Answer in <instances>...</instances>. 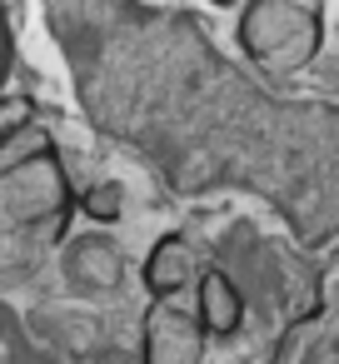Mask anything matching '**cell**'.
I'll return each mask as SVG.
<instances>
[{
	"mask_svg": "<svg viewBox=\"0 0 339 364\" xmlns=\"http://www.w3.org/2000/svg\"><path fill=\"white\" fill-rule=\"evenodd\" d=\"M75 185L45 120L0 145V284L31 279L65 240Z\"/></svg>",
	"mask_w": 339,
	"mask_h": 364,
	"instance_id": "obj_1",
	"label": "cell"
},
{
	"mask_svg": "<svg viewBox=\"0 0 339 364\" xmlns=\"http://www.w3.org/2000/svg\"><path fill=\"white\" fill-rule=\"evenodd\" d=\"M240 50L264 80H289L319 60L324 11L314 0H254L240 11Z\"/></svg>",
	"mask_w": 339,
	"mask_h": 364,
	"instance_id": "obj_2",
	"label": "cell"
},
{
	"mask_svg": "<svg viewBox=\"0 0 339 364\" xmlns=\"http://www.w3.org/2000/svg\"><path fill=\"white\" fill-rule=\"evenodd\" d=\"M269 364H339V250L324 264L309 309L289 319L274 339Z\"/></svg>",
	"mask_w": 339,
	"mask_h": 364,
	"instance_id": "obj_3",
	"label": "cell"
},
{
	"mask_svg": "<svg viewBox=\"0 0 339 364\" xmlns=\"http://www.w3.org/2000/svg\"><path fill=\"white\" fill-rule=\"evenodd\" d=\"M205 324L185 299H150L140 324V364H200L205 359Z\"/></svg>",
	"mask_w": 339,
	"mask_h": 364,
	"instance_id": "obj_4",
	"label": "cell"
},
{
	"mask_svg": "<svg viewBox=\"0 0 339 364\" xmlns=\"http://www.w3.org/2000/svg\"><path fill=\"white\" fill-rule=\"evenodd\" d=\"M150 299H185L195 294V279H200V255L185 235H165L155 240V250L145 255V269H140Z\"/></svg>",
	"mask_w": 339,
	"mask_h": 364,
	"instance_id": "obj_5",
	"label": "cell"
},
{
	"mask_svg": "<svg viewBox=\"0 0 339 364\" xmlns=\"http://www.w3.org/2000/svg\"><path fill=\"white\" fill-rule=\"evenodd\" d=\"M195 314H200V324H205L210 339H230L244 324V294H240V284L225 269L205 264L200 279H195Z\"/></svg>",
	"mask_w": 339,
	"mask_h": 364,
	"instance_id": "obj_6",
	"label": "cell"
},
{
	"mask_svg": "<svg viewBox=\"0 0 339 364\" xmlns=\"http://www.w3.org/2000/svg\"><path fill=\"white\" fill-rule=\"evenodd\" d=\"M75 210H80L85 220H95V225H115V220L125 215V190H120L115 180H95V185H85V190H75Z\"/></svg>",
	"mask_w": 339,
	"mask_h": 364,
	"instance_id": "obj_7",
	"label": "cell"
},
{
	"mask_svg": "<svg viewBox=\"0 0 339 364\" xmlns=\"http://www.w3.org/2000/svg\"><path fill=\"white\" fill-rule=\"evenodd\" d=\"M31 120H41L36 100H26V95H0V145H6L11 135H21Z\"/></svg>",
	"mask_w": 339,
	"mask_h": 364,
	"instance_id": "obj_8",
	"label": "cell"
},
{
	"mask_svg": "<svg viewBox=\"0 0 339 364\" xmlns=\"http://www.w3.org/2000/svg\"><path fill=\"white\" fill-rule=\"evenodd\" d=\"M11 60H16V36H11V16L0 11V80L11 75Z\"/></svg>",
	"mask_w": 339,
	"mask_h": 364,
	"instance_id": "obj_9",
	"label": "cell"
}]
</instances>
